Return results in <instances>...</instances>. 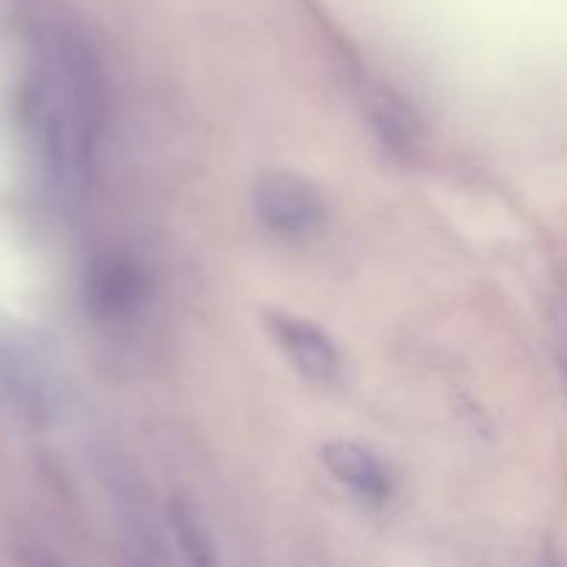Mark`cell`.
<instances>
[{
  "label": "cell",
  "instance_id": "6da1fadb",
  "mask_svg": "<svg viewBox=\"0 0 567 567\" xmlns=\"http://www.w3.org/2000/svg\"><path fill=\"white\" fill-rule=\"evenodd\" d=\"M260 225L282 238L313 236L324 225V203L316 186L293 172H266L252 192Z\"/></svg>",
  "mask_w": 567,
  "mask_h": 567
},
{
  "label": "cell",
  "instance_id": "7a4b0ae2",
  "mask_svg": "<svg viewBox=\"0 0 567 567\" xmlns=\"http://www.w3.org/2000/svg\"><path fill=\"white\" fill-rule=\"evenodd\" d=\"M266 330L305 380L316 385H336L343 371L341 352L316 321L293 313H269Z\"/></svg>",
  "mask_w": 567,
  "mask_h": 567
},
{
  "label": "cell",
  "instance_id": "3957f363",
  "mask_svg": "<svg viewBox=\"0 0 567 567\" xmlns=\"http://www.w3.org/2000/svg\"><path fill=\"white\" fill-rule=\"evenodd\" d=\"M321 463L347 487L354 498L365 504H385L393 496V476L388 465L371 449L354 441H330L321 449Z\"/></svg>",
  "mask_w": 567,
  "mask_h": 567
},
{
  "label": "cell",
  "instance_id": "277c9868",
  "mask_svg": "<svg viewBox=\"0 0 567 567\" xmlns=\"http://www.w3.org/2000/svg\"><path fill=\"white\" fill-rule=\"evenodd\" d=\"M142 302V275L122 258H105L92 271V305L103 319H127Z\"/></svg>",
  "mask_w": 567,
  "mask_h": 567
}]
</instances>
